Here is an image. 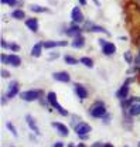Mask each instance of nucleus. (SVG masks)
<instances>
[{
    "mask_svg": "<svg viewBox=\"0 0 140 147\" xmlns=\"http://www.w3.org/2000/svg\"><path fill=\"white\" fill-rule=\"evenodd\" d=\"M109 122H110V115H105V123L108 125Z\"/></svg>",
    "mask_w": 140,
    "mask_h": 147,
    "instance_id": "33",
    "label": "nucleus"
},
{
    "mask_svg": "<svg viewBox=\"0 0 140 147\" xmlns=\"http://www.w3.org/2000/svg\"><path fill=\"white\" fill-rule=\"evenodd\" d=\"M7 57H9V55L1 54V64H7Z\"/></svg>",
    "mask_w": 140,
    "mask_h": 147,
    "instance_id": "30",
    "label": "nucleus"
},
{
    "mask_svg": "<svg viewBox=\"0 0 140 147\" xmlns=\"http://www.w3.org/2000/svg\"><path fill=\"white\" fill-rule=\"evenodd\" d=\"M85 45V37L84 36H78L72 40V47L74 48H82Z\"/></svg>",
    "mask_w": 140,
    "mask_h": 147,
    "instance_id": "15",
    "label": "nucleus"
},
{
    "mask_svg": "<svg viewBox=\"0 0 140 147\" xmlns=\"http://www.w3.org/2000/svg\"><path fill=\"white\" fill-rule=\"evenodd\" d=\"M71 18L75 24H81L84 23V14L81 11V7H74L72 11H71Z\"/></svg>",
    "mask_w": 140,
    "mask_h": 147,
    "instance_id": "4",
    "label": "nucleus"
},
{
    "mask_svg": "<svg viewBox=\"0 0 140 147\" xmlns=\"http://www.w3.org/2000/svg\"><path fill=\"white\" fill-rule=\"evenodd\" d=\"M7 64L11 65V67H20V64H21V58L16 54H10L9 57H7Z\"/></svg>",
    "mask_w": 140,
    "mask_h": 147,
    "instance_id": "11",
    "label": "nucleus"
},
{
    "mask_svg": "<svg viewBox=\"0 0 140 147\" xmlns=\"http://www.w3.org/2000/svg\"><path fill=\"white\" fill-rule=\"evenodd\" d=\"M139 57H140V51H139Z\"/></svg>",
    "mask_w": 140,
    "mask_h": 147,
    "instance_id": "42",
    "label": "nucleus"
},
{
    "mask_svg": "<svg viewBox=\"0 0 140 147\" xmlns=\"http://www.w3.org/2000/svg\"><path fill=\"white\" fill-rule=\"evenodd\" d=\"M26 26H27V28L30 30V31H37L38 30V20L35 17H33V18H27L26 20Z\"/></svg>",
    "mask_w": 140,
    "mask_h": 147,
    "instance_id": "12",
    "label": "nucleus"
},
{
    "mask_svg": "<svg viewBox=\"0 0 140 147\" xmlns=\"http://www.w3.org/2000/svg\"><path fill=\"white\" fill-rule=\"evenodd\" d=\"M43 42H37L34 47L31 48V57H35V58H38L40 55H41V50H43Z\"/></svg>",
    "mask_w": 140,
    "mask_h": 147,
    "instance_id": "17",
    "label": "nucleus"
},
{
    "mask_svg": "<svg viewBox=\"0 0 140 147\" xmlns=\"http://www.w3.org/2000/svg\"><path fill=\"white\" fill-rule=\"evenodd\" d=\"M79 3H81V6H85L87 4V0H78Z\"/></svg>",
    "mask_w": 140,
    "mask_h": 147,
    "instance_id": "36",
    "label": "nucleus"
},
{
    "mask_svg": "<svg viewBox=\"0 0 140 147\" xmlns=\"http://www.w3.org/2000/svg\"><path fill=\"white\" fill-rule=\"evenodd\" d=\"M75 92H76V95H78L79 99H87L88 98V91L81 84H76V85H75Z\"/></svg>",
    "mask_w": 140,
    "mask_h": 147,
    "instance_id": "14",
    "label": "nucleus"
},
{
    "mask_svg": "<svg viewBox=\"0 0 140 147\" xmlns=\"http://www.w3.org/2000/svg\"><path fill=\"white\" fill-rule=\"evenodd\" d=\"M103 147H115V146H113V144H110V143H106Z\"/></svg>",
    "mask_w": 140,
    "mask_h": 147,
    "instance_id": "37",
    "label": "nucleus"
},
{
    "mask_svg": "<svg viewBox=\"0 0 140 147\" xmlns=\"http://www.w3.org/2000/svg\"><path fill=\"white\" fill-rule=\"evenodd\" d=\"M76 147H87V146H85L84 143H79V144H78V146H76Z\"/></svg>",
    "mask_w": 140,
    "mask_h": 147,
    "instance_id": "38",
    "label": "nucleus"
},
{
    "mask_svg": "<svg viewBox=\"0 0 140 147\" xmlns=\"http://www.w3.org/2000/svg\"><path fill=\"white\" fill-rule=\"evenodd\" d=\"M123 57H124V59H126V62H127V64H132L133 58H132V54H130V51H126Z\"/></svg>",
    "mask_w": 140,
    "mask_h": 147,
    "instance_id": "26",
    "label": "nucleus"
},
{
    "mask_svg": "<svg viewBox=\"0 0 140 147\" xmlns=\"http://www.w3.org/2000/svg\"><path fill=\"white\" fill-rule=\"evenodd\" d=\"M1 76H3V78H9V76H10V74L7 72V71H6V69H1Z\"/></svg>",
    "mask_w": 140,
    "mask_h": 147,
    "instance_id": "29",
    "label": "nucleus"
},
{
    "mask_svg": "<svg viewBox=\"0 0 140 147\" xmlns=\"http://www.w3.org/2000/svg\"><path fill=\"white\" fill-rule=\"evenodd\" d=\"M79 62L84 64V65L88 67V68H93V61H92V58H89V57H81Z\"/></svg>",
    "mask_w": 140,
    "mask_h": 147,
    "instance_id": "19",
    "label": "nucleus"
},
{
    "mask_svg": "<svg viewBox=\"0 0 140 147\" xmlns=\"http://www.w3.org/2000/svg\"><path fill=\"white\" fill-rule=\"evenodd\" d=\"M54 109L57 110V112H60V115H62V116H67V115H68V112L64 109V108H62V106H61L60 103H58V105H57V106H55Z\"/></svg>",
    "mask_w": 140,
    "mask_h": 147,
    "instance_id": "25",
    "label": "nucleus"
},
{
    "mask_svg": "<svg viewBox=\"0 0 140 147\" xmlns=\"http://www.w3.org/2000/svg\"><path fill=\"white\" fill-rule=\"evenodd\" d=\"M26 122H27L28 127L31 129V131H34L35 134H40V129H38V126H37V123H35V120L33 119L31 115H27L26 116Z\"/></svg>",
    "mask_w": 140,
    "mask_h": 147,
    "instance_id": "10",
    "label": "nucleus"
},
{
    "mask_svg": "<svg viewBox=\"0 0 140 147\" xmlns=\"http://www.w3.org/2000/svg\"><path fill=\"white\" fill-rule=\"evenodd\" d=\"M23 100L26 102H34L40 98V91H35V89H30V91H24L21 92V96H20Z\"/></svg>",
    "mask_w": 140,
    "mask_h": 147,
    "instance_id": "2",
    "label": "nucleus"
},
{
    "mask_svg": "<svg viewBox=\"0 0 140 147\" xmlns=\"http://www.w3.org/2000/svg\"><path fill=\"white\" fill-rule=\"evenodd\" d=\"M139 71H140V69H139Z\"/></svg>",
    "mask_w": 140,
    "mask_h": 147,
    "instance_id": "44",
    "label": "nucleus"
},
{
    "mask_svg": "<svg viewBox=\"0 0 140 147\" xmlns=\"http://www.w3.org/2000/svg\"><path fill=\"white\" fill-rule=\"evenodd\" d=\"M106 42H108V41H105V40H99V44H101V45H102V47H103V45H105Z\"/></svg>",
    "mask_w": 140,
    "mask_h": 147,
    "instance_id": "35",
    "label": "nucleus"
},
{
    "mask_svg": "<svg viewBox=\"0 0 140 147\" xmlns=\"http://www.w3.org/2000/svg\"><path fill=\"white\" fill-rule=\"evenodd\" d=\"M68 147H76V146H74V144H68Z\"/></svg>",
    "mask_w": 140,
    "mask_h": 147,
    "instance_id": "40",
    "label": "nucleus"
},
{
    "mask_svg": "<svg viewBox=\"0 0 140 147\" xmlns=\"http://www.w3.org/2000/svg\"><path fill=\"white\" fill-rule=\"evenodd\" d=\"M67 34L71 37H78V36H81V27H78V26H71L70 28L67 30Z\"/></svg>",
    "mask_w": 140,
    "mask_h": 147,
    "instance_id": "16",
    "label": "nucleus"
},
{
    "mask_svg": "<svg viewBox=\"0 0 140 147\" xmlns=\"http://www.w3.org/2000/svg\"><path fill=\"white\" fill-rule=\"evenodd\" d=\"M137 147H140V142H139V144H137Z\"/></svg>",
    "mask_w": 140,
    "mask_h": 147,
    "instance_id": "41",
    "label": "nucleus"
},
{
    "mask_svg": "<svg viewBox=\"0 0 140 147\" xmlns=\"http://www.w3.org/2000/svg\"><path fill=\"white\" fill-rule=\"evenodd\" d=\"M6 127L9 129V131H10V133H13V136H17V130H16L14 125H13L11 122H7V123H6Z\"/></svg>",
    "mask_w": 140,
    "mask_h": 147,
    "instance_id": "24",
    "label": "nucleus"
},
{
    "mask_svg": "<svg viewBox=\"0 0 140 147\" xmlns=\"http://www.w3.org/2000/svg\"><path fill=\"white\" fill-rule=\"evenodd\" d=\"M53 127L62 136V137H67L68 134H70V130L68 127L64 125V123H61V122H53Z\"/></svg>",
    "mask_w": 140,
    "mask_h": 147,
    "instance_id": "6",
    "label": "nucleus"
},
{
    "mask_svg": "<svg viewBox=\"0 0 140 147\" xmlns=\"http://www.w3.org/2000/svg\"><path fill=\"white\" fill-rule=\"evenodd\" d=\"M129 113H130L132 116H137V115H140V103L132 105V106L129 108Z\"/></svg>",
    "mask_w": 140,
    "mask_h": 147,
    "instance_id": "20",
    "label": "nucleus"
},
{
    "mask_svg": "<svg viewBox=\"0 0 140 147\" xmlns=\"http://www.w3.org/2000/svg\"><path fill=\"white\" fill-rule=\"evenodd\" d=\"M74 130H75V133H76L78 136H84V134H88V133L92 130V127H91L88 123H85V122H79V123L74 127Z\"/></svg>",
    "mask_w": 140,
    "mask_h": 147,
    "instance_id": "3",
    "label": "nucleus"
},
{
    "mask_svg": "<svg viewBox=\"0 0 140 147\" xmlns=\"http://www.w3.org/2000/svg\"><path fill=\"white\" fill-rule=\"evenodd\" d=\"M20 91V85H18V82L16 81H13L10 85H9V88H7V92H6V98L7 99H11L13 96H16Z\"/></svg>",
    "mask_w": 140,
    "mask_h": 147,
    "instance_id": "5",
    "label": "nucleus"
},
{
    "mask_svg": "<svg viewBox=\"0 0 140 147\" xmlns=\"http://www.w3.org/2000/svg\"><path fill=\"white\" fill-rule=\"evenodd\" d=\"M64 61H65L68 65H76V64H79V61H78L76 58H74L72 55H65V57H64Z\"/></svg>",
    "mask_w": 140,
    "mask_h": 147,
    "instance_id": "23",
    "label": "nucleus"
},
{
    "mask_svg": "<svg viewBox=\"0 0 140 147\" xmlns=\"http://www.w3.org/2000/svg\"><path fill=\"white\" fill-rule=\"evenodd\" d=\"M47 102L53 106V108H55L57 105H58V100H57V95L54 93V92H48L47 93Z\"/></svg>",
    "mask_w": 140,
    "mask_h": 147,
    "instance_id": "18",
    "label": "nucleus"
},
{
    "mask_svg": "<svg viewBox=\"0 0 140 147\" xmlns=\"http://www.w3.org/2000/svg\"><path fill=\"white\" fill-rule=\"evenodd\" d=\"M11 17L16 18V20H24L26 13H24V10H14L13 14H11Z\"/></svg>",
    "mask_w": 140,
    "mask_h": 147,
    "instance_id": "22",
    "label": "nucleus"
},
{
    "mask_svg": "<svg viewBox=\"0 0 140 147\" xmlns=\"http://www.w3.org/2000/svg\"><path fill=\"white\" fill-rule=\"evenodd\" d=\"M43 45H44V48L51 50L55 47H65V45H68V42L67 41H44Z\"/></svg>",
    "mask_w": 140,
    "mask_h": 147,
    "instance_id": "8",
    "label": "nucleus"
},
{
    "mask_svg": "<svg viewBox=\"0 0 140 147\" xmlns=\"http://www.w3.org/2000/svg\"><path fill=\"white\" fill-rule=\"evenodd\" d=\"M0 44H1V47H3V48H7V47H9V44H7L4 40H1V41H0Z\"/></svg>",
    "mask_w": 140,
    "mask_h": 147,
    "instance_id": "32",
    "label": "nucleus"
},
{
    "mask_svg": "<svg viewBox=\"0 0 140 147\" xmlns=\"http://www.w3.org/2000/svg\"><path fill=\"white\" fill-rule=\"evenodd\" d=\"M53 147H64V144H62L61 142H57V143H55V144H54Z\"/></svg>",
    "mask_w": 140,
    "mask_h": 147,
    "instance_id": "34",
    "label": "nucleus"
},
{
    "mask_svg": "<svg viewBox=\"0 0 140 147\" xmlns=\"http://www.w3.org/2000/svg\"><path fill=\"white\" fill-rule=\"evenodd\" d=\"M127 95H129V81L124 82L122 85V88L116 92V98L120 99V100H124V99L127 98Z\"/></svg>",
    "mask_w": 140,
    "mask_h": 147,
    "instance_id": "7",
    "label": "nucleus"
},
{
    "mask_svg": "<svg viewBox=\"0 0 140 147\" xmlns=\"http://www.w3.org/2000/svg\"><path fill=\"white\" fill-rule=\"evenodd\" d=\"M93 1H95V4H96V6H99V1H98V0H93Z\"/></svg>",
    "mask_w": 140,
    "mask_h": 147,
    "instance_id": "39",
    "label": "nucleus"
},
{
    "mask_svg": "<svg viewBox=\"0 0 140 147\" xmlns=\"http://www.w3.org/2000/svg\"><path fill=\"white\" fill-rule=\"evenodd\" d=\"M103 146H105L103 143H101V142H96V143H93V144H92L91 147H103Z\"/></svg>",
    "mask_w": 140,
    "mask_h": 147,
    "instance_id": "31",
    "label": "nucleus"
},
{
    "mask_svg": "<svg viewBox=\"0 0 140 147\" xmlns=\"http://www.w3.org/2000/svg\"><path fill=\"white\" fill-rule=\"evenodd\" d=\"M124 147H127V146H124Z\"/></svg>",
    "mask_w": 140,
    "mask_h": 147,
    "instance_id": "43",
    "label": "nucleus"
},
{
    "mask_svg": "<svg viewBox=\"0 0 140 147\" xmlns=\"http://www.w3.org/2000/svg\"><path fill=\"white\" fill-rule=\"evenodd\" d=\"M9 48H10V50H13V51H20V45H18V44H16V42L9 44Z\"/></svg>",
    "mask_w": 140,
    "mask_h": 147,
    "instance_id": "27",
    "label": "nucleus"
},
{
    "mask_svg": "<svg viewBox=\"0 0 140 147\" xmlns=\"http://www.w3.org/2000/svg\"><path fill=\"white\" fill-rule=\"evenodd\" d=\"M53 78L55 79V81H60V82H70V81H71L70 74L65 72V71H61V72L53 74Z\"/></svg>",
    "mask_w": 140,
    "mask_h": 147,
    "instance_id": "9",
    "label": "nucleus"
},
{
    "mask_svg": "<svg viewBox=\"0 0 140 147\" xmlns=\"http://www.w3.org/2000/svg\"><path fill=\"white\" fill-rule=\"evenodd\" d=\"M3 4H7V6H14L16 4V0H0Z\"/></svg>",
    "mask_w": 140,
    "mask_h": 147,
    "instance_id": "28",
    "label": "nucleus"
},
{
    "mask_svg": "<svg viewBox=\"0 0 140 147\" xmlns=\"http://www.w3.org/2000/svg\"><path fill=\"white\" fill-rule=\"evenodd\" d=\"M102 53L105 55H112L116 53V45L113 42H106L105 45L102 47Z\"/></svg>",
    "mask_w": 140,
    "mask_h": 147,
    "instance_id": "13",
    "label": "nucleus"
},
{
    "mask_svg": "<svg viewBox=\"0 0 140 147\" xmlns=\"http://www.w3.org/2000/svg\"><path fill=\"white\" fill-rule=\"evenodd\" d=\"M91 115L93 117H103L106 115V108L103 102H96L92 108H91Z\"/></svg>",
    "mask_w": 140,
    "mask_h": 147,
    "instance_id": "1",
    "label": "nucleus"
},
{
    "mask_svg": "<svg viewBox=\"0 0 140 147\" xmlns=\"http://www.w3.org/2000/svg\"><path fill=\"white\" fill-rule=\"evenodd\" d=\"M30 10H31V11H34V13H45V11H48V9H47V7H41V6H38V4H33V6H30Z\"/></svg>",
    "mask_w": 140,
    "mask_h": 147,
    "instance_id": "21",
    "label": "nucleus"
}]
</instances>
